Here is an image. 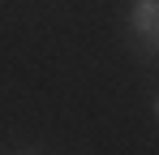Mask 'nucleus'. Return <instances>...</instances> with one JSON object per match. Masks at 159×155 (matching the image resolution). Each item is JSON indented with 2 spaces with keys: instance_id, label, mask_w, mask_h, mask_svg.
Segmentation results:
<instances>
[{
  "instance_id": "f257e3e1",
  "label": "nucleus",
  "mask_w": 159,
  "mask_h": 155,
  "mask_svg": "<svg viewBox=\"0 0 159 155\" xmlns=\"http://www.w3.org/2000/svg\"><path fill=\"white\" fill-rule=\"evenodd\" d=\"M129 26L146 43H159V0H138L129 9Z\"/></svg>"
},
{
  "instance_id": "f03ea898",
  "label": "nucleus",
  "mask_w": 159,
  "mask_h": 155,
  "mask_svg": "<svg viewBox=\"0 0 159 155\" xmlns=\"http://www.w3.org/2000/svg\"><path fill=\"white\" fill-rule=\"evenodd\" d=\"M155 116H159V99H155Z\"/></svg>"
}]
</instances>
